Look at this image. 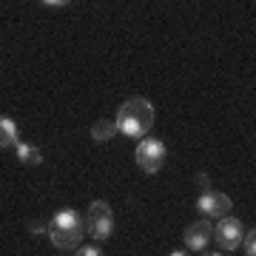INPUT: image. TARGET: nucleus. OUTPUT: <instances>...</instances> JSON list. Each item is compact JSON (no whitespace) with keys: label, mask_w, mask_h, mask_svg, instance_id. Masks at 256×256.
Masks as SVG:
<instances>
[{"label":"nucleus","mask_w":256,"mask_h":256,"mask_svg":"<svg viewBox=\"0 0 256 256\" xmlns=\"http://www.w3.org/2000/svg\"><path fill=\"white\" fill-rule=\"evenodd\" d=\"M114 122H117V131L122 137H131V140L146 137L151 126H154V106L146 97H131V100L120 106Z\"/></svg>","instance_id":"1"},{"label":"nucleus","mask_w":256,"mask_h":256,"mask_svg":"<svg viewBox=\"0 0 256 256\" xmlns=\"http://www.w3.org/2000/svg\"><path fill=\"white\" fill-rule=\"evenodd\" d=\"M86 234V222L77 210H57L48 222V239L57 250H77L80 239Z\"/></svg>","instance_id":"2"},{"label":"nucleus","mask_w":256,"mask_h":256,"mask_svg":"<svg viewBox=\"0 0 256 256\" xmlns=\"http://www.w3.org/2000/svg\"><path fill=\"white\" fill-rule=\"evenodd\" d=\"M82 222H86V230L92 234V239H97V242H106L114 234V210H111L108 202H102V200H94L88 205Z\"/></svg>","instance_id":"3"},{"label":"nucleus","mask_w":256,"mask_h":256,"mask_svg":"<svg viewBox=\"0 0 256 256\" xmlns=\"http://www.w3.org/2000/svg\"><path fill=\"white\" fill-rule=\"evenodd\" d=\"M165 160H168V151L165 146L160 142L156 137H140L137 142V151H134V162L142 174H156L162 171Z\"/></svg>","instance_id":"4"},{"label":"nucleus","mask_w":256,"mask_h":256,"mask_svg":"<svg viewBox=\"0 0 256 256\" xmlns=\"http://www.w3.org/2000/svg\"><path fill=\"white\" fill-rule=\"evenodd\" d=\"M210 239L216 242V254H230V250H236L239 242H242V222L236 216H220V225H214V234Z\"/></svg>","instance_id":"5"},{"label":"nucleus","mask_w":256,"mask_h":256,"mask_svg":"<svg viewBox=\"0 0 256 256\" xmlns=\"http://www.w3.org/2000/svg\"><path fill=\"white\" fill-rule=\"evenodd\" d=\"M230 196L228 194H222V191H202L200 194V200H196V208H200L202 216H208V220H220V216H225L230 210Z\"/></svg>","instance_id":"6"},{"label":"nucleus","mask_w":256,"mask_h":256,"mask_svg":"<svg viewBox=\"0 0 256 256\" xmlns=\"http://www.w3.org/2000/svg\"><path fill=\"white\" fill-rule=\"evenodd\" d=\"M210 234H214V225L208 222V216L191 222L188 230H185V248L194 250V254H205V248L210 242Z\"/></svg>","instance_id":"7"},{"label":"nucleus","mask_w":256,"mask_h":256,"mask_svg":"<svg viewBox=\"0 0 256 256\" xmlns=\"http://www.w3.org/2000/svg\"><path fill=\"white\" fill-rule=\"evenodd\" d=\"M18 146V122L0 114V148Z\"/></svg>","instance_id":"8"},{"label":"nucleus","mask_w":256,"mask_h":256,"mask_svg":"<svg viewBox=\"0 0 256 256\" xmlns=\"http://www.w3.org/2000/svg\"><path fill=\"white\" fill-rule=\"evenodd\" d=\"M18 160L28 168H34V165L43 162V154H40V148L37 146H28V142H18Z\"/></svg>","instance_id":"9"},{"label":"nucleus","mask_w":256,"mask_h":256,"mask_svg":"<svg viewBox=\"0 0 256 256\" xmlns=\"http://www.w3.org/2000/svg\"><path fill=\"white\" fill-rule=\"evenodd\" d=\"M114 134H117V122H114V120H97L92 126V137L97 140V142H108Z\"/></svg>","instance_id":"10"},{"label":"nucleus","mask_w":256,"mask_h":256,"mask_svg":"<svg viewBox=\"0 0 256 256\" xmlns=\"http://www.w3.org/2000/svg\"><path fill=\"white\" fill-rule=\"evenodd\" d=\"M245 254H248V256L256 254V230H254V228H250V234L245 236Z\"/></svg>","instance_id":"11"},{"label":"nucleus","mask_w":256,"mask_h":256,"mask_svg":"<svg viewBox=\"0 0 256 256\" xmlns=\"http://www.w3.org/2000/svg\"><path fill=\"white\" fill-rule=\"evenodd\" d=\"M74 254H80V256H100L102 250L97 245H86V248H80V250H74Z\"/></svg>","instance_id":"12"},{"label":"nucleus","mask_w":256,"mask_h":256,"mask_svg":"<svg viewBox=\"0 0 256 256\" xmlns=\"http://www.w3.org/2000/svg\"><path fill=\"white\" fill-rule=\"evenodd\" d=\"M43 3H46V6H54V9H60V6H68L72 0H43Z\"/></svg>","instance_id":"13"},{"label":"nucleus","mask_w":256,"mask_h":256,"mask_svg":"<svg viewBox=\"0 0 256 256\" xmlns=\"http://www.w3.org/2000/svg\"><path fill=\"white\" fill-rule=\"evenodd\" d=\"M196 182H200V188H202V191H208V188H210V180H208L205 174H200V176H196Z\"/></svg>","instance_id":"14"},{"label":"nucleus","mask_w":256,"mask_h":256,"mask_svg":"<svg viewBox=\"0 0 256 256\" xmlns=\"http://www.w3.org/2000/svg\"><path fill=\"white\" fill-rule=\"evenodd\" d=\"M43 230H48V228H43L40 222H32V234H43Z\"/></svg>","instance_id":"15"}]
</instances>
